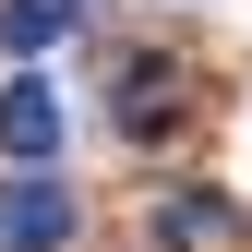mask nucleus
<instances>
[{"instance_id":"obj_1","label":"nucleus","mask_w":252,"mask_h":252,"mask_svg":"<svg viewBox=\"0 0 252 252\" xmlns=\"http://www.w3.org/2000/svg\"><path fill=\"white\" fill-rule=\"evenodd\" d=\"M60 240H72V180L60 168L0 180V252H60Z\"/></svg>"},{"instance_id":"obj_3","label":"nucleus","mask_w":252,"mask_h":252,"mask_svg":"<svg viewBox=\"0 0 252 252\" xmlns=\"http://www.w3.org/2000/svg\"><path fill=\"white\" fill-rule=\"evenodd\" d=\"M156 252H240V204L228 192H168L156 204Z\"/></svg>"},{"instance_id":"obj_4","label":"nucleus","mask_w":252,"mask_h":252,"mask_svg":"<svg viewBox=\"0 0 252 252\" xmlns=\"http://www.w3.org/2000/svg\"><path fill=\"white\" fill-rule=\"evenodd\" d=\"M168 120H180V72H168V60H120V132H168Z\"/></svg>"},{"instance_id":"obj_5","label":"nucleus","mask_w":252,"mask_h":252,"mask_svg":"<svg viewBox=\"0 0 252 252\" xmlns=\"http://www.w3.org/2000/svg\"><path fill=\"white\" fill-rule=\"evenodd\" d=\"M72 24H84V0H0V48H12V60H36V48H60Z\"/></svg>"},{"instance_id":"obj_2","label":"nucleus","mask_w":252,"mask_h":252,"mask_svg":"<svg viewBox=\"0 0 252 252\" xmlns=\"http://www.w3.org/2000/svg\"><path fill=\"white\" fill-rule=\"evenodd\" d=\"M0 156H24V168H48V156H60V84H48V72L0 84Z\"/></svg>"}]
</instances>
